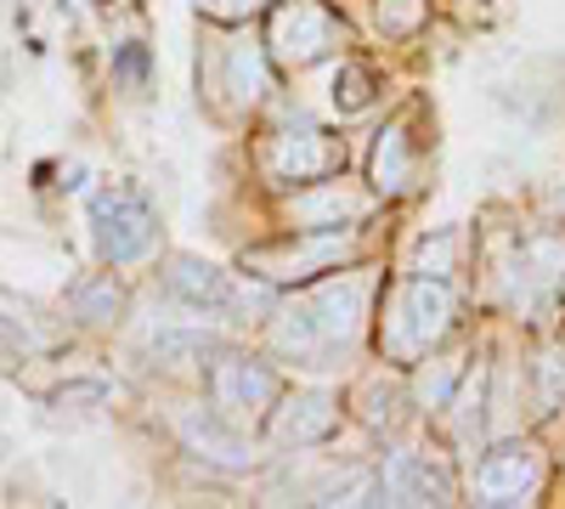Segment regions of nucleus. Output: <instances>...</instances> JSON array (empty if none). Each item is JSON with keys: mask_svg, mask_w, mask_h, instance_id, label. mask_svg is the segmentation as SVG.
Returning a JSON list of instances; mask_svg holds the SVG:
<instances>
[{"mask_svg": "<svg viewBox=\"0 0 565 509\" xmlns=\"http://www.w3.org/2000/svg\"><path fill=\"white\" fill-rule=\"evenodd\" d=\"M373 23L391 40H413L424 23H430V0H373Z\"/></svg>", "mask_w": 565, "mask_h": 509, "instance_id": "nucleus-21", "label": "nucleus"}, {"mask_svg": "<svg viewBox=\"0 0 565 509\" xmlns=\"http://www.w3.org/2000/svg\"><path fill=\"white\" fill-rule=\"evenodd\" d=\"M413 114H396L373 130V148H367V188L380 204H402L424 188V136L413 130Z\"/></svg>", "mask_w": 565, "mask_h": 509, "instance_id": "nucleus-14", "label": "nucleus"}, {"mask_svg": "<svg viewBox=\"0 0 565 509\" xmlns=\"http://www.w3.org/2000/svg\"><path fill=\"white\" fill-rule=\"evenodd\" d=\"M260 40L277 74H306L340 57L351 45V29L328 0H271V12L260 18Z\"/></svg>", "mask_w": 565, "mask_h": 509, "instance_id": "nucleus-5", "label": "nucleus"}, {"mask_svg": "<svg viewBox=\"0 0 565 509\" xmlns=\"http://www.w3.org/2000/svg\"><path fill=\"white\" fill-rule=\"evenodd\" d=\"M277 91V68L266 57L260 23H210L199 34V97L215 119L244 125Z\"/></svg>", "mask_w": 565, "mask_h": 509, "instance_id": "nucleus-3", "label": "nucleus"}, {"mask_svg": "<svg viewBox=\"0 0 565 509\" xmlns=\"http://www.w3.org/2000/svg\"><path fill=\"white\" fill-rule=\"evenodd\" d=\"M159 210L136 181H108L90 193V244L103 266H141L159 250Z\"/></svg>", "mask_w": 565, "mask_h": 509, "instance_id": "nucleus-6", "label": "nucleus"}, {"mask_svg": "<svg viewBox=\"0 0 565 509\" xmlns=\"http://www.w3.org/2000/svg\"><path fill=\"white\" fill-rule=\"evenodd\" d=\"M380 91H385L380 68L362 63V57H340L334 63V85H328V103H334V114H362V108L380 103Z\"/></svg>", "mask_w": 565, "mask_h": 509, "instance_id": "nucleus-19", "label": "nucleus"}, {"mask_svg": "<svg viewBox=\"0 0 565 509\" xmlns=\"http://www.w3.org/2000/svg\"><path fill=\"white\" fill-rule=\"evenodd\" d=\"M463 295L447 284V277H396V284H380L373 295V322H367V340L380 362L413 368L418 357H430L436 346H447L463 329Z\"/></svg>", "mask_w": 565, "mask_h": 509, "instance_id": "nucleus-2", "label": "nucleus"}, {"mask_svg": "<svg viewBox=\"0 0 565 509\" xmlns=\"http://www.w3.org/2000/svg\"><path fill=\"white\" fill-rule=\"evenodd\" d=\"M362 244H367V221H351V226H289L266 244H249L238 255V266L249 277L271 289H295V284H311L322 272H340L351 261H362Z\"/></svg>", "mask_w": 565, "mask_h": 509, "instance_id": "nucleus-4", "label": "nucleus"}, {"mask_svg": "<svg viewBox=\"0 0 565 509\" xmlns=\"http://www.w3.org/2000/svg\"><path fill=\"white\" fill-rule=\"evenodd\" d=\"M255 170L271 193L300 188V181H317V176H334V170H345V136L322 130L317 119H282V125L260 130Z\"/></svg>", "mask_w": 565, "mask_h": 509, "instance_id": "nucleus-7", "label": "nucleus"}, {"mask_svg": "<svg viewBox=\"0 0 565 509\" xmlns=\"http://www.w3.org/2000/svg\"><path fill=\"white\" fill-rule=\"evenodd\" d=\"M175 442L221 476L260 470V431H244L238 420H226L210 402H181L175 407Z\"/></svg>", "mask_w": 565, "mask_h": 509, "instance_id": "nucleus-11", "label": "nucleus"}, {"mask_svg": "<svg viewBox=\"0 0 565 509\" xmlns=\"http://www.w3.org/2000/svg\"><path fill=\"white\" fill-rule=\"evenodd\" d=\"M458 266H463V233H458V226H436V233L418 238L407 272H418V277H447V284H452Z\"/></svg>", "mask_w": 565, "mask_h": 509, "instance_id": "nucleus-20", "label": "nucleus"}, {"mask_svg": "<svg viewBox=\"0 0 565 509\" xmlns=\"http://www.w3.org/2000/svg\"><path fill=\"white\" fill-rule=\"evenodd\" d=\"M68 317L79 322V329H119V322L130 317V284L119 272H90L79 277V284L68 289Z\"/></svg>", "mask_w": 565, "mask_h": 509, "instance_id": "nucleus-17", "label": "nucleus"}, {"mask_svg": "<svg viewBox=\"0 0 565 509\" xmlns=\"http://www.w3.org/2000/svg\"><path fill=\"white\" fill-rule=\"evenodd\" d=\"M469 346H436L430 357H418L413 368H407V396H413V413L418 420H436V413L447 407V396H452V385L463 380V368H469Z\"/></svg>", "mask_w": 565, "mask_h": 509, "instance_id": "nucleus-16", "label": "nucleus"}, {"mask_svg": "<svg viewBox=\"0 0 565 509\" xmlns=\"http://www.w3.org/2000/svg\"><path fill=\"white\" fill-rule=\"evenodd\" d=\"M345 413H356V420L373 431V436H396L407 425V413H413V396H407V368L396 362H373L367 374L345 391Z\"/></svg>", "mask_w": 565, "mask_h": 509, "instance_id": "nucleus-15", "label": "nucleus"}, {"mask_svg": "<svg viewBox=\"0 0 565 509\" xmlns=\"http://www.w3.org/2000/svg\"><path fill=\"white\" fill-rule=\"evenodd\" d=\"M373 481H380V503H458V476L447 453H424L413 442H385L373 458Z\"/></svg>", "mask_w": 565, "mask_h": 509, "instance_id": "nucleus-13", "label": "nucleus"}, {"mask_svg": "<svg viewBox=\"0 0 565 509\" xmlns=\"http://www.w3.org/2000/svg\"><path fill=\"white\" fill-rule=\"evenodd\" d=\"M373 210H385L373 199V188L334 170V176H317V181H300V188L277 193V221H282L277 233H289V226H351V221H367Z\"/></svg>", "mask_w": 565, "mask_h": 509, "instance_id": "nucleus-12", "label": "nucleus"}, {"mask_svg": "<svg viewBox=\"0 0 565 509\" xmlns=\"http://www.w3.org/2000/svg\"><path fill=\"white\" fill-rule=\"evenodd\" d=\"M204 402L221 407L226 420H238L244 431H260V420L271 413V402L282 396V368L266 357V351H244L238 340H232L210 368H204Z\"/></svg>", "mask_w": 565, "mask_h": 509, "instance_id": "nucleus-8", "label": "nucleus"}, {"mask_svg": "<svg viewBox=\"0 0 565 509\" xmlns=\"http://www.w3.org/2000/svg\"><path fill=\"white\" fill-rule=\"evenodd\" d=\"M271 12V0H199L204 23H260Z\"/></svg>", "mask_w": 565, "mask_h": 509, "instance_id": "nucleus-23", "label": "nucleus"}, {"mask_svg": "<svg viewBox=\"0 0 565 509\" xmlns=\"http://www.w3.org/2000/svg\"><path fill=\"white\" fill-rule=\"evenodd\" d=\"M108 63H114V79L125 91H153V52L141 40H119Z\"/></svg>", "mask_w": 565, "mask_h": 509, "instance_id": "nucleus-22", "label": "nucleus"}, {"mask_svg": "<svg viewBox=\"0 0 565 509\" xmlns=\"http://www.w3.org/2000/svg\"><path fill=\"white\" fill-rule=\"evenodd\" d=\"M559 476H565V465H559Z\"/></svg>", "mask_w": 565, "mask_h": 509, "instance_id": "nucleus-24", "label": "nucleus"}, {"mask_svg": "<svg viewBox=\"0 0 565 509\" xmlns=\"http://www.w3.org/2000/svg\"><path fill=\"white\" fill-rule=\"evenodd\" d=\"M373 295H380V272L367 261H351L340 272H322L311 284L282 289L277 306L260 322V351L300 374H328L345 357L362 351L367 322H373Z\"/></svg>", "mask_w": 565, "mask_h": 509, "instance_id": "nucleus-1", "label": "nucleus"}, {"mask_svg": "<svg viewBox=\"0 0 565 509\" xmlns=\"http://www.w3.org/2000/svg\"><path fill=\"white\" fill-rule=\"evenodd\" d=\"M345 425V396L328 385H282V396L271 402V413L260 420V442H271L277 453H317L340 436Z\"/></svg>", "mask_w": 565, "mask_h": 509, "instance_id": "nucleus-10", "label": "nucleus"}, {"mask_svg": "<svg viewBox=\"0 0 565 509\" xmlns=\"http://www.w3.org/2000/svg\"><path fill=\"white\" fill-rule=\"evenodd\" d=\"M554 481V465L532 431H514L481 447L476 470H469V498L498 509V503H537Z\"/></svg>", "mask_w": 565, "mask_h": 509, "instance_id": "nucleus-9", "label": "nucleus"}, {"mask_svg": "<svg viewBox=\"0 0 565 509\" xmlns=\"http://www.w3.org/2000/svg\"><path fill=\"white\" fill-rule=\"evenodd\" d=\"M526 391H532V420H554L565 407V340H543L526 362Z\"/></svg>", "mask_w": 565, "mask_h": 509, "instance_id": "nucleus-18", "label": "nucleus"}]
</instances>
